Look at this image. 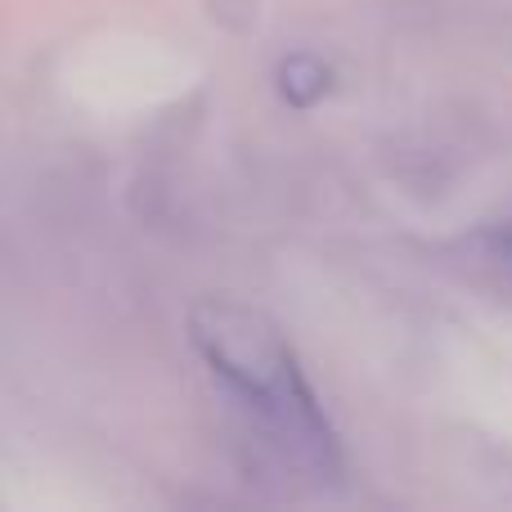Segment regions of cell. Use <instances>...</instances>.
Wrapping results in <instances>:
<instances>
[{"label": "cell", "mask_w": 512, "mask_h": 512, "mask_svg": "<svg viewBox=\"0 0 512 512\" xmlns=\"http://www.w3.org/2000/svg\"><path fill=\"white\" fill-rule=\"evenodd\" d=\"M189 337L216 378L230 382L248 400V409H256L270 427L319 454L333 450V432L319 414L315 391L301 378L297 355L274 319H265L252 306H239V301L212 297L189 310Z\"/></svg>", "instance_id": "1"}, {"label": "cell", "mask_w": 512, "mask_h": 512, "mask_svg": "<svg viewBox=\"0 0 512 512\" xmlns=\"http://www.w3.org/2000/svg\"><path fill=\"white\" fill-rule=\"evenodd\" d=\"M279 90H283V99L297 108L315 104L328 90V68L319 59H310V54H297V59H288L279 68Z\"/></svg>", "instance_id": "2"}, {"label": "cell", "mask_w": 512, "mask_h": 512, "mask_svg": "<svg viewBox=\"0 0 512 512\" xmlns=\"http://www.w3.org/2000/svg\"><path fill=\"white\" fill-rule=\"evenodd\" d=\"M495 248H499V252H508V256H512V221L504 225V230H495Z\"/></svg>", "instance_id": "3"}]
</instances>
